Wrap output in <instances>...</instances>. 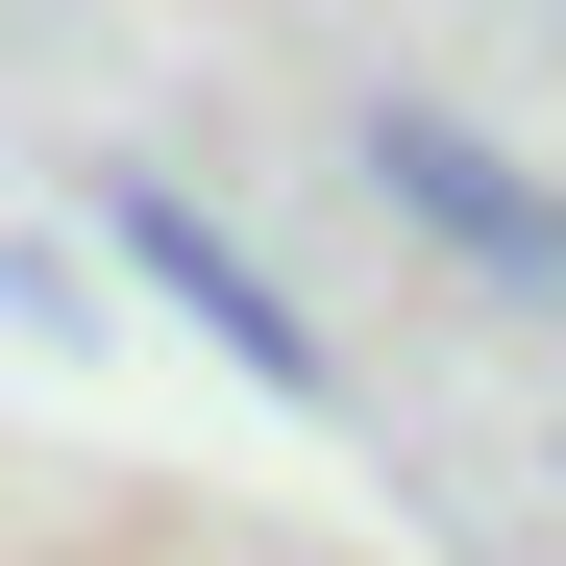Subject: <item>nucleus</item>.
Instances as JSON below:
<instances>
[{
	"label": "nucleus",
	"mask_w": 566,
	"mask_h": 566,
	"mask_svg": "<svg viewBox=\"0 0 566 566\" xmlns=\"http://www.w3.org/2000/svg\"><path fill=\"white\" fill-rule=\"evenodd\" d=\"M369 198H395L443 271H493L517 321H566V172H517L493 124H443V99H369Z\"/></svg>",
	"instance_id": "f03ea898"
},
{
	"label": "nucleus",
	"mask_w": 566,
	"mask_h": 566,
	"mask_svg": "<svg viewBox=\"0 0 566 566\" xmlns=\"http://www.w3.org/2000/svg\"><path fill=\"white\" fill-rule=\"evenodd\" d=\"M99 222H124V271H148V296H172V321H198L222 369H247V395H271V419H345V345H321L296 296H271V247H247L222 198H172V172H99Z\"/></svg>",
	"instance_id": "f257e3e1"
}]
</instances>
